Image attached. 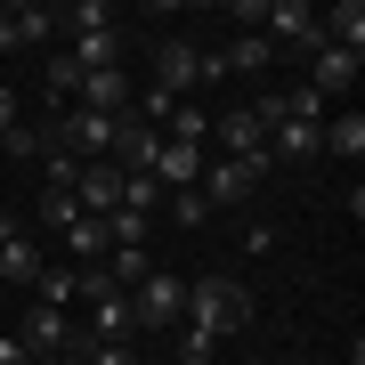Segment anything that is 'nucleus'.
Masks as SVG:
<instances>
[{"mask_svg":"<svg viewBox=\"0 0 365 365\" xmlns=\"http://www.w3.org/2000/svg\"><path fill=\"white\" fill-rule=\"evenodd\" d=\"M187 325L195 333H244L252 325V284H235V276H195L187 284Z\"/></svg>","mask_w":365,"mask_h":365,"instance_id":"1","label":"nucleus"},{"mask_svg":"<svg viewBox=\"0 0 365 365\" xmlns=\"http://www.w3.org/2000/svg\"><path fill=\"white\" fill-rule=\"evenodd\" d=\"M130 325H138V341H163L187 325V276H170V268H155L146 284H130Z\"/></svg>","mask_w":365,"mask_h":365,"instance_id":"2","label":"nucleus"},{"mask_svg":"<svg viewBox=\"0 0 365 365\" xmlns=\"http://www.w3.org/2000/svg\"><path fill=\"white\" fill-rule=\"evenodd\" d=\"M211 146H220L227 163H244L252 179H268V170H276L268 130H260V114H252V106H235V114H211Z\"/></svg>","mask_w":365,"mask_h":365,"instance_id":"3","label":"nucleus"},{"mask_svg":"<svg viewBox=\"0 0 365 365\" xmlns=\"http://www.w3.org/2000/svg\"><path fill=\"white\" fill-rule=\"evenodd\" d=\"M155 90H163V98L203 90V41H195V33H163V41H155Z\"/></svg>","mask_w":365,"mask_h":365,"instance_id":"4","label":"nucleus"},{"mask_svg":"<svg viewBox=\"0 0 365 365\" xmlns=\"http://www.w3.org/2000/svg\"><path fill=\"white\" fill-rule=\"evenodd\" d=\"M16 341H25L33 357H73V349H81V317H73V309H41V300H25Z\"/></svg>","mask_w":365,"mask_h":365,"instance_id":"5","label":"nucleus"},{"mask_svg":"<svg viewBox=\"0 0 365 365\" xmlns=\"http://www.w3.org/2000/svg\"><path fill=\"white\" fill-rule=\"evenodd\" d=\"M41 268H49V252L33 244V227L16 220V211H0V284H41Z\"/></svg>","mask_w":365,"mask_h":365,"instance_id":"6","label":"nucleus"},{"mask_svg":"<svg viewBox=\"0 0 365 365\" xmlns=\"http://www.w3.org/2000/svg\"><path fill=\"white\" fill-rule=\"evenodd\" d=\"M49 41H57V9H41V0H16V9H0V57L49 49Z\"/></svg>","mask_w":365,"mask_h":365,"instance_id":"7","label":"nucleus"},{"mask_svg":"<svg viewBox=\"0 0 365 365\" xmlns=\"http://www.w3.org/2000/svg\"><path fill=\"white\" fill-rule=\"evenodd\" d=\"M195 195L211 203V220H220V211H244L252 195H260V179H252L244 163H227V155H211V163H203V179H195Z\"/></svg>","mask_w":365,"mask_h":365,"instance_id":"8","label":"nucleus"},{"mask_svg":"<svg viewBox=\"0 0 365 365\" xmlns=\"http://www.w3.org/2000/svg\"><path fill=\"white\" fill-rule=\"evenodd\" d=\"M211 163V146H179V138H155V155H146V179L163 187V195H179V187H195Z\"/></svg>","mask_w":365,"mask_h":365,"instance_id":"9","label":"nucleus"},{"mask_svg":"<svg viewBox=\"0 0 365 365\" xmlns=\"http://www.w3.org/2000/svg\"><path fill=\"white\" fill-rule=\"evenodd\" d=\"M73 317H81V333H90V341H138V325H130V292H114V284H98Z\"/></svg>","mask_w":365,"mask_h":365,"instance_id":"10","label":"nucleus"},{"mask_svg":"<svg viewBox=\"0 0 365 365\" xmlns=\"http://www.w3.org/2000/svg\"><path fill=\"white\" fill-rule=\"evenodd\" d=\"M66 195L81 203V220H114V203H122V170H114V163H81Z\"/></svg>","mask_w":365,"mask_h":365,"instance_id":"11","label":"nucleus"},{"mask_svg":"<svg viewBox=\"0 0 365 365\" xmlns=\"http://www.w3.org/2000/svg\"><path fill=\"white\" fill-rule=\"evenodd\" d=\"M130 98H138V90H130L122 66H114V73H81V90H73V106H90V114H130Z\"/></svg>","mask_w":365,"mask_h":365,"instance_id":"12","label":"nucleus"},{"mask_svg":"<svg viewBox=\"0 0 365 365\" xmlns=\"http://www.w3.org/2000/svg\"><path fill=\"white\" fill-rule=\"evenodd\" d=\"M357 66H365V57H349V49H333V41H325V49L309 57V90H317V98L333 106V98H341V90L357 81Z\"/></svg>","mask_w":365,"mask_h":365,"instance_id":"13","label":"nucleus"},{"mask_svg":"<svg viewBox=\"0 0 365 365\" xmlns=\"http://www.w3.org/2000/svg\"><path fill=\"white\" fill-rule=\"evenodd\" d=\"M98 276H106V284H114V292L146 284V276H155V244H114V252H106V260H98Z\"/></svg>","mask_w":365,"mask_h":365,"instance_id":"14","label":"nucleus"},{"mask_svg":"<svg viewBox=\"0 0 365 365\" xmlns=\"http://www.w3.org/2000/svg\"><path fill=\"white\" fill-rule=\"evenodd\" d=\"M317 155H341V163H357L365 155V114L349 106V114H325V130H317Z\"/></svg>","mask_w":365,"mask_h":365,"instance_id":"15","label":"nucleus"},{"mask_svg":"<svg viewBox=\"0 0 365 365\" xmlns=\"http://www.w3.org/2000/svg\"><path fill=\"white\" fill-rule=\"evenodd\" d=\"M317 16H325V41H333V49L365 57V0H333V9H317Z\"/></svg>","mask_w":365,"mask_h":365,"instance_id":"16","label":"nucleus"},{"mask_svg":"<svg viewBox=\"0 0 365 365\" xmlns=\"http://www.w3.org/2000/svg\"><path fill=\"white\" fill-rule=\"evenodd\" d=\"M57 244H66V260H73V268H98L106 252H114V235H106V220H73Z\"/></svg>","mask_w":365,"mask_h":365,"instance_id":"17","label":"nucleus"},{"mask_svg":"<svg viewBox=\"0 0 365 365\" xmlns=\"http://www.w3.org/2000/svg\"><path fill=\"white\" fill-rule=\"evenodd\" d=\"M33 300H41V309H81V268L73 260H49L41 284H33Z\"/></svg>","mask_w":365,"mask_h":365,"instance_id":"18","label":"nucleus"},{"mask_svg":"<svg viewBox=\"0 0 365 365\" xmlns=\"http://www.w3.org/2000/svg\"><path fill=\"white\" fill-rule=\"evenodd\" d=\"M163 138H179V146H211V106H203V98H179V106H170V122H163Z\"/></svg>","mask_w":365,"mask_h":365,"instance_id":"19","label":"nucleus"},{"mask_svg":"<svg viewBox=\"0 0 365 365\" xmlns=\"http://www.w3.org/2000/svg\"><path fill=\"white\" fill-rule=\"evenodd\" d=\"M220 57H227V73H244V81H260V73L276 66V49H268V41H260V33H235V41H227V49H220Z\"/></svg>","mask_w":365,"mask_h":365,"instance_id":"20","label":"nucleus"},{"mask_svg":"<svg viewBox=\"0 0 365 365\" xmlns=\"http://www.w3.org/2000/svg\"><path fill=\"white\" fill-rule=\"evenodd\" d=\"M114 211H138V220H155V211H163V187L146 179V170H122V203H114Z\"/></svg>","mask_w":365,"mask_h":365,"instance_id":"21","label":"nucleus"},{"mask_svg":"<svg viewBox=\"0 0 365 365\" xmlns=\"http://www.w3.org/2000/svg\"><path fill=\"white\" fill-rule=\"evenodd\" d=\"M33 220H41V227H49V235H66V227L81 220V203L66 195V187H41V203H33Z\"/></svg>","mask_w":365,"mask_h":365,"instance_id":"22","label":"nucleus"},{"mask_svg":"<svg viewBox=\"0 0 365 365\" xmlns=\"http://www.w3.org/2000/svg\"><path fill=\"white\" fill-rule=\"evenodd\" d=\"M41 81H49V98H57V114H66V106H73V90H81V66H73L66 49H49V66H41Z\"/></svg>","mask_w":365,"mask_h":365,"instance_id":"23","label":"nucleus"},{"mask_svg":"<svg viewBox=\"0 0 365 365\" xmlns=\"http://www.w3.org/2000/svg\"><path fill=\"white\" fill-rule=\"evenodd\" d=\"M163 220H179V227H203V220H211V203L195 195V187H179V195H163Z\"/></svg>","mask_w":365,"mask_h":365,"instance_id":"24","label":"nucleus"},{"mask_svg":"<svg viewBox=\"0 0 365 365\" xmlns=\"http://www.w3.org/2000/svg\"><path fill=\"white\" fill-rule=\"evenodd\" d=\"M0 146H9V155H16V163H25V155L41 163V122H16V130H9V138H0Z\"/></svg>","mask_w":365,"mask_h":365,"instance_id":"25","label":"nucleus"},{"mask_svg":"<svg viewBox=\"0 0 365 365\" xmlns=\"http://www.w3.org/2000/svg\"><path fill=\"white\" fill-rule=\"evenodd\" d=\"M16 122H25V114H16V90H9V81H0V138H9Z\"/></svg>","mask_w":365,"mask_h":365,"instance_id":"26","label":"nucleus"},{"mask_svg":"<svg viewBox=\"0 0 365 365\" xmlns=\"http://www.w3.org/2000/svg\"><path fill=\"white\" fill-rule=\"evenodd\" d=\"M33 349H25V341H16V333H0V365H25Z\"/></svg>","mask_w":365,"mask_h":365,"instance_id":"27","label":"nucleus"},{"mask_svg":"<svg viewBox=\"0 0 365 365\" xmlns=\"http://www.w3.org/2000/svg\"><path fill=\"white\" fill-rule=\"evenodd\" d=\"M25 365H73V357H25Z\"/></svg>","mask_w":365,"mask_h":365,"instance_id":"28","label":"nucleus"},{"mask_svg":"<svg viewBox=\"0 0 365 365\" xmlns=\"http://www.w3.org/2000/svg\"><path fill=\"white\" fill-rule=\"evenodd\" d=\"M138 365H170V357H163V349H155V357H138Z\"/></svg>","mask_w":365,"mask_h":365,"instance_id":"29","label":"nucleus"}]
</instances>
